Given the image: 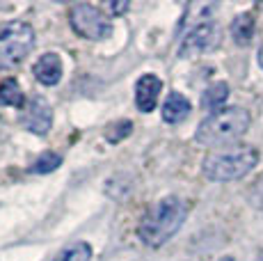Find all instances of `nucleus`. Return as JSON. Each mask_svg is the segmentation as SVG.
<instances>
[{"label": "nucleus", "mask_w": 263, "mask_h": 261, "mask_svg": "<svg viewBox=\"0 0 263 261\" xmlns=\"http://www.w3.org/2000/svg\"><path fill=\"white\" fill-rule=\"evenodd\" d=\"M185 218H188V207L179 197H165L146 211L138 234L149 248H160L183 227Z\"/></svg>", "instance_id": "f257e3e1"}, {"label": "nucleus", "mask_w": 263, "mask_h": 261, "mask_svg": "<svg viewBox=\"0 0 263 261\" xmlns=\"http://www.w3.org/2000/svg\"><path fill=\"white\" fill-rule=\"evenodd\" d=\"M34 48V30L23 21L0 23V71L14 69Z\"/></svg>", "instance_id": "20e7f679"}, {"label": "nucleus", "mask_w": 263, "mask_h": 261, "mask_svg": "<svg viewBox=\"0 0 263 261\" xmlns=\"http://www.w3.org/2000/svg\"><path fill=\"white\" fill-rule=\"evenodd\" d=\"M69 23H71L73 32L83 39H108L112 34V23H110L108 14H103L99 7L87 3H78L69 12Z\"/></svg>", "instance_id": "39448f33"}, {"label": "nucleus", "mask_w": 263, "mask_h": 261, "mask_svg": "<svg viewBox=\"0 0 263 261\" xmlns=\"http://www.w3.org/2000/svg\"><path fill=\"white\" fill-rule=\"evenodd\" d=\"M229 99V85L227 83H213L206 87V92L201 94V108L206 110H220V105Z\"/></svg>", "instance_id": "f8f14e48"}, {"label": "nucleus", "mask_w": 263, "mask_h": 261, "mask_svg": "<svg viewBox=\"0 0 263 261\" xmlns=\"http://www.w3.org/2000/svg\"><path fill=\"white\" fill-rule=\"evenodd\" d=\"M247 199H250V204L254 209L263 211V177H259L254 181V185H252L250 193H247Z\"/></svg>", "instance_id": "f3484780"}, {"label": "nucleus", "mask_w": 263, "mask_h": 261, "mask_svg": "<svg viewBox=\"0 0 263 261\" xmlns=\"http://www.w3.org/2000/svg\"><path fill=\"white\" fill-rule=\"evenodd\" d=\"M21 124L37 135H46L53 126V108L44 97H34L21 115Z\"/></svg>", "instance_id": "0eeeda50"}, {"label": "nucleus", "mask_w": 263, "mask_h": 261, "mask_svg": "<svg viewBox=\"0 0 263 261\" xmlns=\"http://www.w3.org/2000/svg\"><path fill=\"white\" fill-rule=\"evenodd\" d=\"M0 103L12 105V108H21L23 105V92L16 78H5L0 83Z\"/></svg>", "instance_id": "ddd939ff"}, {"label": "nucleus", "mask_w": 263, "mask_h": 261, "mask_svg": "<svg viewBox=\"0 0 263 261\" xmlns=\"http://www.w3.org/2000/svg\"><path fill=\"white\" fill-rule=\"evenodd\" d=\"M34 78L39 80L42 85H58L60 78H62V60H60L58 53H46L34 62L32 67Z\"/></svg>", "instance_id": "1a4fd4ad"}, {"label": "nucleus", "mask_w": 263, "mask_h": 261, "mask_svg": "<svg viewBox=\"0 0 263 261\" xmlns=\"http://www.w3.org/2000/svg\"><path fill=\"white\" fill-rule=\"evenodd\" d=\"M259 64H261V69H263V46L259 48Z\"/></svg>", "instance_id": "6ab92c4d"}, {"label": "nucleus", "mask_w": 263, "mask_h": 261, "mask_svg": "<svg viewBox=\"0 0 263 261\" xmlns=\"http://www.w3.org/2000/svg\"><path fill=\"white\" fill-rule=\"evenodd\" d=\"M256 163H259V152L250 144H240V147L213 149L206 154L201 170L211 181H236L250 174Z\"/></svg>", "instance_id": "7ed1b4c3"}, {"label": "nucleus", "mask_w": 263, "mask_h": 261, "mask_svg": "<svg viewBox=\"0 0 263 261\" xmlns=\"http://www.w3.org/2000/svg\"><path fill=\"white\" fill-rule=\"evenodd\" d=\"M108 9H110L112 14H124L126 9H128V3H110Z\"/></svg>", "instance_id": "a211bd4d"}, {"label": "nucleus", "mask_w": 263, "mask_h": 261, "mask_svg": "<svg viewBox=\"0 0 263 261\" xmlns=\"http://www.w3.org/2000/svg\"><path fill=\"white\" fill-rule=\"evenodd\" d=\"M163 92V80L154 73H144L142 78H138L135 83V103L142 113H151L156 110V103H158V97Z\"/></svg>", "instance_id": "6e6552de"}, {"label": "nucleus", "mask_w": 263, "mask_h": 261, "mask_svg": "<svg viewBox=\"0 0 263 261\" xmlns=\"http://www.w3.org/2000/svg\"><path fill=\"white\" fill-rule=\"evenodd\" d=\"M222 261H234V259H231V257H224V259H222Z\"/></svg>", "instance_id": "aec40b11"}, {"label": "nucleus", "mask_w": 263, "mask_h": 261, "mask_svg": "<svg viewBox=\"0 0 263 261\" xmlns=\"http://www.w3.org/2000/svg\"><path fill=\"white\" fill-rule=\"evenodd\" d=\"M89 259H92V248L85 240H76L64 250H60L53 261H89Z\"/></svg>", "instance_id": "4468645a"}, {"label": "nucleus", "mask_w": 263, "mask_h": 261, "mask_svg": "<svg viewBox=\"0 0 263 261\" xmlns=\"http://www.w3.org/2000/svg\"><path fill=\"white\" fill-rule=\"evenodd\" d=\"M231 37L236 39V44L245 46L252 42L254 37V16L252 14H238V16L231 21Z\"/></svg>", "instance_id": "9b49d317"}, {"label": "nucleus", "mask_w": 263, "mask_h": 261, "mask_svg": "<svg viewBox=\"0 0 263 261\" xmlns=\"http://www.w3.org/2000/svg\"><path fill=\"white\" fill-rule=\"evenodd\" d=\"M250 113L245 108H220L217 113L209 115L204 122L199 124L195 133V140L204 147H229L236 140H240L250 128Z\"/></svg>", "instance_id": "f03ea898"}, {"label": "nucleus", "mask_w": 263, "mask_h": 261, "mask_svg": "<svg viewBox=\"0 0 263 261\" xmlns=\"http://www.w3.org/2000/svg\"><path fill=\"white\" fill-rule=\"evenodd\" d=\"M130 130H133V122H130V119H121V122L112 124V126L105 130V138H108L110 142H121L126 135H130Z\"/></svg>", "instance_id": "dca6fc26"}, {"label": "nucleus", "mask_w": 263, "mask_h": 261, "mask_svg": "<svg viewBox=\"0 0 263 261\" xmlns=\"http://www.w3.org/2000/svg\"><path fill=\"white\" fill-rule=\"evenodd\" d=\"M190 115V101L179 92H172L163 103V119L167 124H179Z\"/></svg>", "instance_id": "9d476101"}, {"label": "nucleus", "mask_w": 263, "mask_h": 261, "mask_svg": "<svg viewBox=\"0 0 263 261\" xmlns=\"http://www.w3.org/2000/svg\"><path fill=\"white\" fill-rule=\"evenodd\" d=\"M60 165H62V156L55 152H44L42 156L32 163V167H30V172L34 174H48L53 172V170H58Z\"/></svg>", "instance_id": "2eb2a0df"}, {"label": "nucleus", "mask_w": 263, "mask_h": 261, "mask_svg": "<svg viewBox=\"0 0 263 261\" xmlns=\"http://www.w3.org/2000/svg\"><path fill=\"white\" fill-rule=\"evenodd\" d=\"M217 44H220V28L211 21L197 23V26H192L188 32L183 34L181 46H179V55L181 58H192V55L211 51Z\"/></svg>", "instance_id": "423d86ee"}]
</instances>
